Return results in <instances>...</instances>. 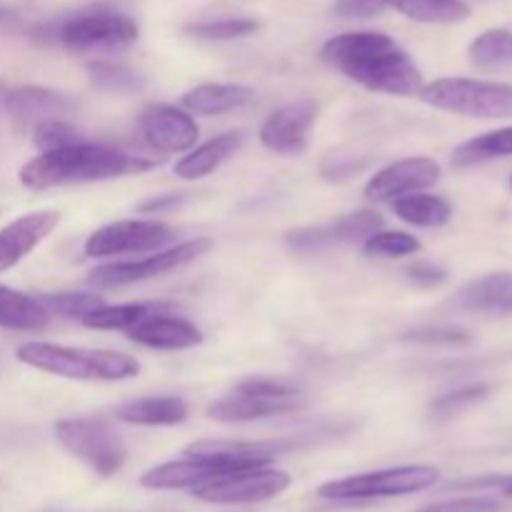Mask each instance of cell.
Here are the masks:
<instances>
[{
  "label": "cell",
  "instance_id": "11",
  "mask_svg": "<svg viewBox=\"0 0 512 512\" xmlns=\"http://www.w3.org/2000/svg\"><path fill=\"white\" fill-rule=\"evenodd\" d=\"M260 468V465L240 463V460L220 458V455H188L183 460L163 463L140 475V485L148 490H198L203 485L215 483L225 475L240 473V470Z\"/></svg>",
  "mask_w": 512,
  "mask_h": 512
},
{
  "label": "cell",
  "instance_id": "38",
  "mask_svg": "<svg viewBox=\"0 0 512 512\" xmlns=\"http://www.w3.org/2000/svg\"><path fill=\"white\" fill-rule=\"evenodd\" d=\"M400 340L415 345H468L473 338L460 328H418L400 335Z\"/></svg>",
  "mask_w": 512,
  "mask_h": 512
},
{
  "label": "cell",
  "instance_id": "26",
  "mask_svg": "<svg viewBox=\"0 0 512 512\" xmlns=\"http://www.w3.org/2000/svg\"><path fill=\"white\" fill-rule=\"evenodd\" d=\"M393 210L400 220H405L410 225H418V228H440L453 215V208H450L448 200L423 193H410L393 200Z\"/></svg>",
  "mask_w": 512,
  "mask_h": 512
},
{
  "label": "cell",
  "instance_id": "7",
  "mask_svg": "<svg viewBox=\"0 0 512 512\" xmlns=\"http://www.w3.org/2000/svg\"><path fill=\"white\" fill-rule=\"evenodd\" d=\"M423 103L468 118H512V85L475 78H443L423 85Z\"/></svg>",
  "mask_w": 512,
  "mask_h": 512
},
{
  "label": "cell",
  "instance_id": "21",
  "mask_svg": "<svg viewBox=\"0 0 512 512\" xmlns=\"http://www.w3.org/2000/svg\"><path fill=\"white\" fill-rule=\"evenodd\" d=\"M115 418L128 425H143V428H165V425H180L188 420V405L183 398L163 395V398H143L125 403L115 410Z\"/></svg>",
  "mask_w": 512,
  "mask_h": 512
},
{
  "label": "cell",
  "instance_id": "29",
  "mask_svg": "<svg viewBox=\"0 0 512 512\" xmlns=\"http://www.w3.org/2000/svg\"><path fill=\"white\" fill-rule=\"evenodd\" d=\"M155 310H165V305H148V303H128V305H100L83 315L85 328L93 330H130L135 323L148 318Z\"/></svg>",
  "mask_w": 512,
  "mask_h": 512
},
{
  "label": "cell",
  "instance_id": "25",
  "mask_svg": "<svg viewBox=\"0 0 512 512\" xmlns=\"http://www.w3.org/2000/svg\"><path fill=\"white\" fill-rule=\"evenodd\" d=\"M512 155V125L510 128L490 130V133L475 135L468 143L453 150L455 168H473V165L488 163V160L508 158Z\"/></svg>",
  "mask_w": 512,
  "mask_h": 512
},
{
  "label": "cell",
  "instance_id": "28",
  "mask_svg": "<svg viewBox=\"0 0 512 512\" xmlns=\"http://www.w3.org/2000/svg\"><path fill=\"white\" fill-rule=\"evenodd\" d=\"M468 58L480 70L512 68V30L490 28L470 43Z\"/></svg>",
  "mask_w": 512,
  "mask_h": 512
},
{
  "label": "cell",
  "instance_id": "13",
  "mask_svg": "<svg viewBox=\"0 0 512 512\" xmlns=\"http://www.w3.org/2000/svg\"><path fill=\"white\" fill-rule=\"evenodd\" d=\"M198 125L188 110L173 105H150L138 118V135L155 153H185L198 140Z\"/></svg>",
  "mask_w": 512,
  "mask_h": 512
},
{
  "label": "cell",
  "instance_id": "4",
  "mask_svg": "<svg viewBox=\"0 0 512 512\" xmlns=\"http://www.w3.org/2000/svg\"><path fill=\"white\" fill-rule=\"evenodd\" d=\"M440 480V470L433 465H400V468L373 470V473L350 475L343 480H330L320 485L318 498L338 503H360V500L400 498V495L423 493Z\"/></svg>",
  "mask_w": 512,
  "mask_h": 512
},
{
  "label": "cell",
  "instance_id": "39",
  "mask_svg": "<svg viewBox=\"0 0 512 512\" xmlns=\"http://www.w3.org/2000/svg\"><path fill=\"white\" fill-rule=\"evenodd\" d=\"M503 500L490 498V495H473V498H455L445 503L425 505L415 512H503Z\"/></svg>",
  "mask_w": 512,
  "mask_h": 512
},
{
  "label": "cell",
  "instance_id": "31",
  "mask_svg": "<svg viewBox=\"0 0 512 512\" xmlns=\"http://www.w3.org/2000/svg\"><path fill=\"white\" fill-rule=\"evenodd\" d=\"M88 75L95 88L108 90V93H133V90H140L145 85V80L135 70L118 63H108V60L90 63Z\"/></svg>",
  "mask_w": 512,
  "mask_h": 512
},
{
  "label": "cell",
  "instance_id": "46",
  "mask_svg": "<svg viewBox=\"0 0 512 512\" xmlns=\"http://www.w3.org/2000/svg\"><path fill=\"white\" fill-rule=\"evenodd\" d=\"M510 185H512V178H510Z\"/></svg>",
  "mask_w": 512,
  "mask_h": 512
},
{
  "label": "cell",
  "instance_id": "45",
  "mask_svg": "<svg viewBox=\"0 0 512 512\" xmlns=\"http://www.w3.org/2000/svg\"><path fill=\"white\" fill-rule=\"evenodd\" d=\"M0 95H5V85H3V80H0Z\"/></svg>",
  "mask_w": 512,
  "mask_h": 512
},
{
  "label": "cell",
  "instance_id": "3",
  "mask_svg": "<svg viewBox=\"0 0 512 512\" xmlns=\"http://www.w3.org/2000/svg\"><path fill=\"white\" fill-rule=\"evenodd\" d=\"M20 363L43 373L70 380H128L140 373V365L130 355L115 350H85L53 343H25L15 350Z\"/></svg>",
  "mask_w": 512,
  "mask_h": 512
},
{
  "label": "cell",
  "instance_id": "36",
  "mask_svg": "<svg viewBox=\"0 0 512 512\" xmlns=\"http://www.w3.org/2000/svg\"><path fill=\"white\" fill-rule=\"evenodd\" d=\"M33 143L38 145L43 153H48V150H60V148H68V145L85 143V138L75 125L65 123L63 118H53L35 125Z\"/></svg>",
  "mask_w": 512,
  "mask_h": 512
},
{
  "label": "cell",
  "instance_id": "1",
  "mask_svg": "<svg viewBox=\"0 0 512 512\" xmlns=\"http://www.w3.org/2000/svg\"><path fill=\"white\" fill-rule=\"evenodd\" d=\"M320 58L345 78L378 93L418 95L425 85L410 55L390 35L375 30L335 35L323 45Z\"/></svg>",
  "mask_w": 512,
  "mask_h": 512
},
{
  "label": "cell",
  "instance_id": "23",
  "mask_svg": "<svg viewBox=\"0 0 512 512\" xmlns=\"http://www.w3.org/2000/svg\"><path fill=\"white\" fill-rule=\"evenodd\" d=\"M50 313L33 295L0 285V328L23 330V333H40L48 328Z\"/></svg>",
  "mask_w": 512,
  "mask_h": 512
},
{
  "label": "cell",
  "instance_id": "44",
  "mask_svg": "<svg viewBox=\"0 0 512 512\" xmlns=\"http://www.w3.org/2000/svg\"><path fill=\"white\" fill-rule=\"evenodd\" d=\"M505 495H510V498H512V483L508 485V488H505Z\"/></svg>",
  "mask_w": 512,
  "mask_h": 512
},
{
  "label": "cell",
  "instance_id": "19",
  "mask_svg": "<svg viewBox=\"0 0 512 512\" xmlns=\"http://www.w3.org/2000/svg\"><path fill=\"white\" fill-rule=\"evenodd\" d=\"M453 308L488 318H508L512 315V273H490L470 280L455 293Z\"/></svg>",
  "mask_w": 512,
  "mask_h": 512
},
{
  "label": "cell",
  "instance_id": "24",
  "mask_svg": "<svg viewBox=\"0 0 512 512\" xmlns=\"http://www.w3.org/2000/svg\"><path fill=\"white\" fill-rule=\"evenodd\" d=\"M290 450V443L275 440V443H230V440H203L193 443L185 453L188 455H220V458L240 460L250 465H270L280 453Z\"/></svg>",
  "mask_w": 512,
  "mask_h": 512
},
{
  "label": "cell",
  "instance_id": "9",
  "mask_svg": "<svg viewBox=\"0 0 512 512\" xmlns=\"http://www.w3.org/2000/svg\"><path fill=\"white\" fill-rule=\"evenodd\" d=\"M290 485L293 478L285 470L260 465V468L225 475L215 483L193 490V495L210 505H258L283 495Z\"/></svg>",
  "mask_w": 512,
  "mask_h": 512
},
{
  "label": "cell",
  "instance_id": "20",
  "mask_svg": "<svg viewBox=\"0 0 512 512\" xmlns=\"http://www.w3.org/2000/svg\"><path fill=\"white\" fill-rule=\"evenodd\" d=\"M255 100V90L248 85L205 83L183 95V108L195 115H220L245 108Z\"/></svg>",
  "mask_w": 512,
  "mask_h": 512
},
{
  "label": "cell",
  "instance_id": "5",
  "mask_svg": "<svg viewBox=\"0 0 512 512\" xmlns=\"http://www.w3.org/2000/svg\"><path fill=\"white\" fill-rule=\"evenodd\" d=\"M305 408V398L298 388L270 378H248L235 385L230 395L208 408V418L218 423H253V420L275 418Z\"/></svg>",
  "mask_w": 512,
  "mask_h": 512
},
{
  "label": "cell",
  "instance_id": "10",
  "mask_svg": "<svg viewBox=\"0 0 512 512\" xmlns=\"http://www.w3.org/2000/svg\"><path fill=\"white\" fill-rule=\"evenodd\" d=\"M210 248H213V243H210L208 238H195L188 240V243L175 245V248L153 250V255H148V258L130 260V263L100 265V268H95L93 273H90L88 283L98 285V288H118V285H130L140 283V280L158 278V275L193 263L195 258L205 255Z\"/></svg>",
  "mask_w": 512,
  "mask_h": 512
},
{
  "label": "cell",
  "instance_id": "30",
  "mask_svg": "<svg viewBox=\"0 0 512 512\" xmlns=\"http://www.w3.org/2000/svg\"><path fill=\"white\" fill-rule=\"evenodd\" d=\"M490 388L488 385H468V388L453 390V393H445L440 398H435L433 403L428 405V415L435 423H448L455 415H460L463 410L473 408V405L483 403L488 398Z\"/></svg>",
  "mask_w": 512,
  "mask_h": 512
},
{
  "label": "cell",
  "instance_id": "40",
  "mask_svg": "<svg viewBox=\"0 0 512 512\" xmlns=\"http://www.w3.org/2000/svg\"><path fill=\"white\" fill-rule=\"evenodd\" d=\"M370 158H360V155H330L323 163V175L328 180H348L358 175L360 170L368 168Z\"/></svg>",
  "mask_w": 512,
  "mask_h": 512
},
{
  "label": "cell",
  "instance_id": "12",
  "mask_svg": "<svg viewBox=\"0 0 512 512\" xmlns=\"http://www.w3.org/2000/svg\"><path fill=\"white\" fill-rule=\"evenodd\" d=\"M173 230L155 220H120L95 230L85 240L88 258H113L125 253H150L173 240Z\"/></svg>",
  "mask_w": 512,
  "mask_h": 512
},
{
  "label": "cell",
  "instance_id": "42",
  "mask_svg": "<svg viewBox=\"0 0 512 512\" xmlns=\"http://www.w3.org/2000/svg\"><path fill=\"white\" fill-rule=\"evenodd\" d=\"M405 273H408L410 283L420 285V288H440V285L448 280V273H445L440 265H433V263H415L410 265Z\"/></svg>",
  "mask_w": 512,
  "mask_h": 512
},
{
  "label": "cell",
  "instance_id": "17",
  "mask_svg": "<svg viewBox=\"0 0 512 512\" xmlns=\"http://www.w3.org/2000/svg\"><path fill=\"white\" fill-rule=\"evenodd\" d=\"M125 333H128V338L133 340V343L155 350H185L203 343L200 328H195L190 320L175 318V315L163 313V310L150 313L148 318L135 323L133 328L125 330Z\"/></svg>",
  "mask_w": 512,
  "mask_h": 512
},
{
  "label": "cell",
  "instance_id": "8",
  "mask_svg": "<svg viewBox=\"0 0 512 512\" xmlns=\"http://www.w3.org/2000/svg\"><path fill=\"white\" fill-rule=\"evenodd\" d=\"M50 38L68 50H118L138 40V23L110 8L85 10L50 28Z\"/></svg>",
  "mask_w": 512,
  "mask_h": 512
},
{
  "label": "cell",
  "instance_id": "35",
  "mask_svg": "<svg viewBox=\"0 0 512 512\" xmlns=\"http://www.w3.org/2000/svg\"><path fill=\"white\" fill-rule=\"evenodd\" d=\"M260 28L258 20L253 18H218V20H203V23L188 25V33L203 40H235L245 38V35L255 33Z\"/></svg>",
  "mask_w": 512,
  "mask_h": 512
},
{
  "label": "cell",
  "instance_id": "34",
  "mask_svg": "<svg viewBox=\"0 0 512 512\" xmlns=\"http://www.w3.org/2000/svg\"><path fill=\"white\" fill-rule=\"evenodd\" d=\"M38 300L50 315H60V318H83L90 310L105 305L103 295L93 293H48L38 295Z\"/></svg>",
  "mask_w": 512,
  "mask_h": 512
},
{
  "label": "cell",
  "instance_id": "14",
  "mask_svg": "<svg viewBox=\"0 0 512 512\" xmlns=\"http://www.w3.org/2000/svg\"><path fill=\"white\" fill-rule=\"evenodd\" d=\"M318 118V103L310 98L283 105L260 128V143L278 155H303L308 150V133Z\"/></svg>",
  "mask_w": 512,
  "mask_h": 512
},
{
  "label": "cell",
  "instance_id": "41",
  "mask_svg": "<svg viewBox=\"0 0 512 512\" xmlns=\"http://www.w3.org/2000/svg\"><path fill=\"white\" fill-rule=\"evenodd\" d=\"M390 5L393 0H335V13L343 18H373Z\"/></svg>",
  "mask_w": 512,
  "mask_h": 512
},
{
  "label": "cell",
  "instance_id": "43",
  "mask_svg": "<svg viewBox=\"0 0 512 512\" xmlns=\"http://www.w3.org/2000/svg\"><path fill=\"white\" fill-rule=\"evenodd\" d=\"M183 203H185L183 195H158V198L140 203L138 210L140 213H163V210L178 208V205H183Z\"/></svg>",
  "mask_w": 512,
  "mask_h": 512
},
{
  "label": "cell",
  "instance_id": "32",
  "mask_svg": "<svg viewBox=\"0 0 512 512\" xmlns=\"http://www.w3.org/2000/svg\"><path fill=\"white\" fill-rule=\"evenodd\" d=\"M420 250V240L403 230H378L370 238H365L363 253L368 258H403Z\"/></svg>",
  "mask_w": 512,
  "mask_h": 512
},
{
  "label": "cell",
  "instance_id": "2",
  "mask_svg": "<svg viewBox=\"0 0 512 512\" xmlns=\"http://www.w3.org/2000/svg\"><path fill=\"white\" fill-rule=\"evenodd\" d=\"M153 165L155 160L128 155L123 150L78 143L60 150H48V153H40L38 158L28 160L20 168V183L30 190L65 188V185L98 183V180L120 178V175H138Z\"/></svg>",
  "mask_w": 512,
  "mask_h": 512
},
{
  "label": "cell",
  "instance_id": "6",
  "mask_svg": "<svg viewBox=\"0 0 512 512\" xmlns=\"http://www.w3.org/2000/svg\"><path fill=\"white\" fill-rule=\"evenodd\" d=\"M55 438L63 445V450H68L100 478L120 473L128 460L123 438L108 420L63 418L55 423Z\"/></svg>",
  "mask_w": 512,
  "mask_h": 512
},
{
  "label": "cell",
  "instance_id": "22",
  "mask_svg": "<svg viewBox=\"0 0 512 512\" xmlns=\"http://www.w3.org/2000/svg\"><path fill=\"white\" fill-rule=\"evenodd\" d=\"M245 143L243 133H223L210 138L208 143L198 145L193 153L185 155L183 160L175 163V175L183 180H198L210 175L213 170H218L230 155H235L240 150V145Z\"/></svg>",
  "mask_w": 512,
  "mask_h": 512
},
{
  "label": "cell",
  "instance_id": "18",
  "mask_svg": "<svg viewBox=\"0 0 512 512\" xmlns=\"http://www.w3.org/2000/svg\"><path fill=\"white\" fill-rule=\"evenodd\" d=\"M58 223L60 215L55 210H38V213L20 215L18 220L5 225L0 230V273L20 263L35 245H40L53 233Z\"/></svg>",
  "mask_w": 512,
  "mask_h": 512
},
{
  "label": "cell",
  "instance_id": "33",
  "mask_svg": "<svg viewBox=\"0 0 512 512\" xmlns=\"http://www.w3.org/2000/svg\"><path fill=\"white\" fill-rule=\"evenodd\" d=\"M383 225V215L373 213V210H358V213L343 215L340 220H335L330 225V233H333L335 243H358V240H365L373 233H378Z\"/></svg>",
  "mask_w": 512,
  "mask_h": 512
},
{
  "label": "cell",
  "instance_id": "27",
  "mask_svg": "<svg viewBox=\"0 0 512 512\" xmlns=\"http://www.w3.org/2000/svg\"><path fill=\"white\" fill-rule=\"evenodd\" d=\"M393 5L415 23L455 25L470 18V5L463 0H393Z\"/></svg>",
  "mask_w": 512,
  "mask_h": 512
},
{
  "label": "cell",
  "instance_id": "37",
  "mask_svg": "<svg viewBox=\"0 0 512 512\" xmlns=\"http://www.w3.org/2000/svg\"><path fill=\"white\" fill-rule=\"evenodd\" d=\"M333 233H330V225H320V228H298L290 230L285 235V245H288L293 253H315V250H323L328 245H333Z\"/></svg>",
  "mask_w": 512,
  "mask_h": 512
},
{
  "label": "cell",
  "instance_id": "16",
  "mask_svg": "<svg viewBox=\"0 0 512 512\" xmlns=\"http://www.w3.org/2000/svg\"><path fill=\"white\" fill-rule=\"evenodd\" d=\"M75 108H78V103L70 95L40 88V85H23V88L5 93V110L20 130L35 128L43 120L68 115Z\"/></svg>",
  "mask_w": 512,
  "mask_h": 512
},
{
  "label": "cell",
  "instance_id": "15",
  "mask_svg": "<svg viewBox=\"0 0 512 512\" xmlns=\"http://www.w3.org/2000/svg\"><path fill=\"white\" fill-rule=\"evenodd\" d=\"M438 178L440 165L433 158H405L378 170L365 185V198L373 203H393L403 195L430 188Z\"/></svg>",
  "mask_w": 512,
  "mask_h": 512
}]
</instances>
